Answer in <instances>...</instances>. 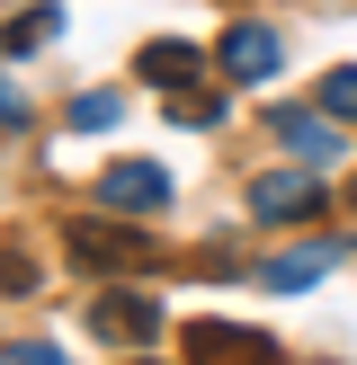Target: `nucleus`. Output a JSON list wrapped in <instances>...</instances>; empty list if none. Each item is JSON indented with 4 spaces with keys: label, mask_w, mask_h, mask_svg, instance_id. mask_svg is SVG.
<instances>
[{
    "label": "nucleus",
    "mask_w": 357,
    "mask_h": 365,
    "mask_svg": "<svg viewBox=\"0 0 357 365\" xmlns=\"http://www.w3.org/2000/svg\"><path fill=\"white\" fill-rule=\"evenodd\" d=\"M178 356L188 365H277V339L250 330V321H188L178 330Z\"/></svg>",
    "instance_id": "1"
},
{
    "label": "nucleus",
    "mask_w": 357,
    "mask_h": 365,
    "mask_svg": "<svg viewBox=\"0 0 357 365\" xmlns=\"http://www.w3.org/2000/svg\"><path fill=\"white\" fill-rule=\"evenodd\" d=\"M268 134L295 160H313V170H339V160H348V134H339V116H321V107H268Z\"/></svg>",
    "instance_id": "2"
},
{
    "label": "nucleus",
    "mask_w": 357,
    "mask_h": 365,
    "mask_svg": "<svg viewBox=\"0 0 357 365\" xmlns=\"http://www.w3.org/2000/svg\"><path fill=\"white\" fill-rule=\"evenodd\" d=\"M303 214H321V170L313 160L250 178V223H303Z\"/></svg>",
    "instance_id": "3"
},
{
    "label": "nucleus",
    "mask_w": 357,
    "mask_h": 365,
    "mask_svg": "<svg viewBox=\"0 0 357 365\" xmlns=\"http://www.w3.org/2000/svg\"><path fill=\"white\" fill-rule=\"evenodd\" d=\"M63 241H71V259L89 267V277H116V267H152V241L143 232H125V223H63Z\"/></svg>",
    "instance_id": "4"
},
{
    "label": "nucleus",
    "mask_w": 357,
    "mask_h": 365,
    "mask_svg": "<svg viewBox=\"0 0 357 365\" xmlns=\"http://www.w3.org/2000/svg\"><path fill=\"white\" fill-rule=\"evenodd\" d=\"M89 330L116 339V348H152V339H161V303L134 294V285H107V294L89 303Z\"/></svg>",
    "instance_id": "5"
},
{
    "label": "nucleus",
    "mask_w": 357,
    "mask_h": 365,
    "mask_svg": "<svg viewBox=\"0 0 357 365\" xmlns=\"http://www.w3.org/2000/svg\"><path fill=\"white\" fill-rule=\"evenodd\" d=\"M99 205L107 214H161L170 205V170L161 160H107L99 170Z\"/></svg>",
    "instance_id": "6"
},
{
    "label": "nucleus",
    "mask_w": 357,
    "mask_h": 365,
    "mask_svg": "<svg viewBox=\"0 0 357 365\" xmlns=\"http://www.w3.org/2000/svg\"><path fill=\"white\" fill-rule=\"evenodd\" d=\"M277 63H286L277 27H250V18H241V27L223 36V71H232V81H268V71H277Z\"/></svg>",
    "instance_id": "7"
},
{
    "label": "nucleus",
    "mask_w": 357,
    "mask_h": 365,
    "mask_svg": "<svg viewBox=\"0 0 357 365\" xmlns=\"http://www.w3.org/2000/svg\"><path fill=\"white\" fill-rule=\"evenodd\" d=\"M339 267V241H303V250H277V259L259 267L268 285H277V294H295V285H313V277H331Z\"/></svg>",
    "instance_id": "8"
},
{
    "label": "nucleus",
    "mask_w": 357,
    "mask_h": 365,
    "mask_svg": "<svg viewBox=\"0 0 357 365\" xmlns=\"http://www.w3.org/2000/svg\"><path fill=\"white\" fill-rule=\"evenodd\" d=\"M134 71H143V81H161V89H188V81H196V45H178V36H152V45L134 53Z\"/></svg>",
    "instance_id": "9"
},
{
    "label": "nucleus",
    "mask_w": 357,
    "mask_h": 365,
    "mask_svg": "<svg viewBox=\"0 0 357 365\" xmlns=\"http://www.w3.org/2000/svg\"><path fill=\"white\" fill-rule=\"evenodd\" d=\"M54 27H63V9H54V0H36V9H18L9 27H0V53H36Z\"/></svg>",
    "instance_id": "10"
},
{
    "label": "nucleus",
    "mask_w": 357,
    "mask_h": 365,
    "mask_svg": "<svg viewBox=\"0 0 357 365\" xmlns=\"http://www.w3.org/2000/svg\"><path fill=\"white\" fill-rule=\"evenodd\" d=\"M116 116H125V98H107V89H81L71 98V134H107Z\"/></svg>",
    "instance_id": "11"
},
{
    "label": "nucleus",
    "mask_w": 357,
    "mask_h": 365,
    "mask_svg": "<svg viewBox=\"0 0 357 365\" xmlns=\"http://www.w3.org/2000/svg\"><path fill=\"white\" fill-rule=\"evenodd\" d=\"M170 125H223V98H214V89H178V98H170Z\"/></svg>",
    "instance_id": "12"
},
{
    "label": "nucleus",
    "mask_w": 357,
    "mask_h": 365,
    "mask_svg": "<svg viewBox=\"0 0 357 365\" xmlns=\"http://www.w3.org/2000/svg\"><path fill=\"white\" fill-rule=\"evenodd\" d=\"M321 107H331V116H357V63L321 71Z\"/></svg>",
    "instance_id": "13"
},
{
    "label": "nucleus",
    "mask_w": 357,
    "mask_h": 365,
    "mask_svg": "<svg viewBox=\"0 0 357 365\" xmlns=\"http://www.w3.org/2000/svg\"><path fill=\"white\" fill-rule=\"evenodd\" d=\"M0 294H36V259L27 250H0Z\"/></svg>",
    "instance_id": "14"
},
{
    "label": "nucleus",
    "mask_w": 357,
    "mask_h": 365,
    "mask_svg": "<svg viewBox=\"0 0 357 365\" xmlns=\"http://www.w3.org/2000/svg\"><path fill=\"white\" fill-rule=\"evenodd\" d=\"M0 365H71V356L45 348V339H9V348H0Z\"/></svg>",
    "instance_id": "15"
},
{
    "label": "nucleus",
    "mask_w": 357,
    "mask_h": 365,
    "mask_svg": "<svg viewBox=\"0 0 357 365\" xmlns=\"http://www.w3.org/2000/svg\"><path fill=\"white\" fill-rule=\"evenodd\" d=\"M0 116H27V98H18V89H9V81H0Z\"/></svg>",
    "instance_id": "16"
},
{
    "label": "nucleus",
    "mask_w": 357,
    "mask_h": 365,
    "mask_svg": "<svg viewBox=\"0 0 357 365\" xmlns=\"http://www.w3.org/2000/svg\"><path fill=\"white\" fill-rule=\"evenodd\" d=\"M134 365H152V356H134Z\"/></svg>",
    "instance_id": "17"
}]
</instances>
